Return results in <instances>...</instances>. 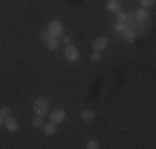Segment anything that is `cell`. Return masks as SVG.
Wrapping results in <instances>:
<instances>
[{
    "label": "cell",
    "instance_id": "18",
    "mask_svg": "<svg viewBox=\"0 0 156 149\" xmlns=\"http://www.w3.org/2000/svg\"><path fill=\"white\" fill-rule=\"evenodd\" d=\"M90 60H91V61H100V60H101V53H100V51H95V53H91L90 55Z\"/></svg>",
    "mask_w": 156,
    "mask_h": 149
},
{
    "label": "cell",
    "instance_id": "12",
    "mask_svg": "<svg viewBox=\"0 0 156 149\" xmlns=\"http://www.w3.org/2000/svg\"><path fill=\"white\" fill-rule=\"evenodd\" d=\"M45 43H47V48H48L50 51H57V50H58V40L55 38V36H50V38H48Z\"/></svg>",
    "mask_w": 156,
    "mask_h": 149
},
{
    "label": "cell",
    "instance_id": "7",
    "mask_svg": "<svg viewBox=\"0 0 156 149\" xmlns=\"http://www.w3.org/2000/svg\"><path fill=\"white\" fill-rule=\"evenodd\" d=\"M121 35H123V40L125 42H128V43H133L136 40V36H138V33H136V30L135 28H126L125 32H121Z\"/></svg>",
    "mask_w": 156,
    "mask_h": 149
},
{
    "label": "cell",
    "instance_id": "10",
    "mask_svg": "<svg viewBox=\"0 0 156 149\" xmlns=\"http://www.w3.org/2000/svg\"><path fill=\"white\" fill-rule=\"evenodd\" d=\"M80 119H83L85 123H90V121H93V119H95V113L91 109H83L80 113Z\"/></svg>",
    "mask_w": 156,
    "mask_h": 149
},
{
    "label": "cell",
    "instance_id": "5",
    "mask_svg": "<svg viewBox=\"0 0 156 149\" xmlns=\"http://www.w3.org/2000/svg\"><path fill=\"white\" fill-rule=\"evenodd\" d=\"M3 126H5V129L10 131V133H15V131H18V128H20L18 121L12 116H7L5 119H3Z\"/></svg>",
    "mask_w": 156,
    "mask_h": 149
},
{
    "label": "cell",
    "instance_id": "21",
    "mask_svg": "<svg viewBox=\"0 0 156 149\" xmlns=\"http://www.w3.org/2000/svg\"><path fill=\"white\" fill-rule=\"evenodd\" d=\"M70 42H72V40H70V36H65V38H63V43H65V47H66V45H70Z\"/></svg>",
    "mask_w": 156,
    "mask_h": 149
},
{
    "label": "cell",
    "instance_id": "3",
    "mask_svg": "<svg viewBox=\"0 0 156 149\" xmlns=\"http://www.w3.org/2000/svg\"><path fill=\"white\" fill-rule=\"evenodd\" d=\"M65 58L68 60V61H78L80 60V51H78V48L75 47V45H66L65 47Z\"/></svg>",
    "mask_w": 156,
    "mask_h": 149
},
{
    "label": "cell",
    "instance_id": "17",
    "mask_svg": "<svg viewBox=\"0 0 156 149\" xmlns=\"http://www.w3.org/2000/svg\"><path fill=\"white\" fill-rule=\"evenodd\" d=\"M0 116H3V118L10 116V108L9 106H2V108H0Z\"/></svg>",
    "mask_w": 156,
    "mask_h": 149
},
{
    "label": "cell",
    "instance_id": "8",
    "mask_svg": "<svg viewBox=\"0 0 156 149\" xmlns=\"http://www.w3.org/2000/svg\"><path fill=\"white\" fill-rule=\"evenodd\" d=\"M133 15H135V20L136 22H146L148 17H150V12H148V9H143V7H141L140 10L133 12Z\"/></svg>",
    "mask_w": 156,
    "mask_h": 149
},
{
    "label": "cell",
    "instance_id": "6",
    "mask_svg": "<svg viewBox=\"0 0 156 149\" xmlns=\"http://www.w3.org/2000/svg\"><path fill=\"white\" fill-rule=\"evenodd\" d=\"M108 38H105V36H98L96 40H93V50L95 51H103L106 50V47H108Z\"/></svg>",
    "mask_w": 156,
    "mask_h": 149
},
{
    "label": "cell",
    "instance_id": "20",
    "mask_svg": "<svg viewBox=\"0 0 156 149\" xmlns=\"http://www.w3.org/2000/svg\"><path fill=\"white\" fill-rule=\"evenodd\" d=\"M50 33H48V30H45V32H42V33H40V40H42V42H47V40L48 38H50Z\"/></svg>",
    "mask_w": 156,
    "mask_h": 149
},
{
    "label": "cell",
    "instance_id": "19",
    "mask_svg": "<svg viewBox=\"0 0 156 149\" xmlns=\"http://www.w3.org/2000/svg\"><path fill=\"white\" fill-rule=\"evenodd\" d=\"M140 3H141L143 9H148V7H151L154 3V0H140Z\"/></svg>",
    "mask_w": 156,
    "mask_h": 149
},
{
    "label": "cell",
    "instance_id": "9",
    "mask_svg": "<svg viewBox=\"0 0 156 149\" xmlns=\"http://www.w3.org/2000/svg\"><path fill=\"white\" fill-rule=\"evenodd\" d=\"M106 9H108L110 12H113V13L120 12V10H121V3H120V0H110V2L106 3Z\"/></svg>",
    "mask_w": 156,
    "mask_h": 149
},
{
    "label": "cell",
    "instance_id": "4",
    "mask_svg": "<svg viewBox=\"0 0 156 149\" xmlns=\"http://www.w3.org/2000/svg\"><path fill=\"white\" fill-rule=\"evenodd\" d=\"M65 119H66V113L63 109H53L50 113V121L53 124H62Z\"/></svg>",
    "mask_w": 156,
    "mask_h": 149
},
{
    "label": "cell",
    "instance_id": "22",
    "mask_svg": "<svg viewBox=\"0 0 156 149\" xmlns=\"http://www.w3.org/2000/svg\"><path fill=\"white\" fill-rule=\"evenodd\" d=\"M3 119H5V118H3V116H0V126L3 124Z\"/></svg>",
    "mask_w": 156,
    "mask_h": 149
},
{
    "label": "cell",
    "instance_id": "1",
    "mask_svg": "<svg viewBox=\"0 0 156 149\" xmlns=\"http://www.w3.org/2000/svg\"><path fill=\"white\" fill-rule=\"evenodd\" d=\"M33 111L38 116H45V114H48V111H50V101L47 98H43V96L37 98L33 101Z\"/></svg>",
    "mask_w": 156,
    "mask_h": 149
},
{
    "label": "cell",
    "instance_id": "14",
    "mask_svg": "<svg viewBox=\"0 0 156 149\" xmlns=\"http://www.w3.org/2000/svg\"><path fill=\"white\" fill-rule=\"evenodd\" d=\"M32 124L35 126V128H42V126H43V116H38V114H37V116L33 118Z\"/></svg>",
    "mask_w": 156,
    "mask_h": 149
},
{
    "label": "cell",
    "instance_id": "13",
    "mask_svg": "<svg viewBox=\"0 0 156 149\" xmlns=\"http://www.w3.org/2000/svg\"><path fill=\"white\" fill-rule=\"evenodd\" d=\"M126 28H128V25H126V22H116V23H115V32H118V33L125 32Z\"/></svg>",
    "mask_w": 156,
    "mask_h": 149
},
{
    "label": "cell",
    "instance_id": "15",
    "mask_svg": "<svg viewBox=\"0 0 156 149\" xmlns=\"http://www.w3.org/2000/svg\"><path fill=\"white\" fill-rule=\"evenodd\" d=\"M85 147H87V149H98L100 144H98V141H96V139H90V141L87 143V146H85Z\"/></svg>",
    "mask_w": 156,
    "mask_h": 149
},
{
    "label": "cell",
    "instance_id": "16",
    "mask_svg": "<svg viewBox=\"0 0 156 149\" xmlns=\"http://www.w3.org/2000/svg\"><path fill=\"white\" fill-rule=\"evenodd\" d=\"M116 18H118V22H126L128 13H125L123 10H120V12H116Z\"/></svg>",
    "mask_w": 156,
    "mask_h": 149
},
{
    "label": "cell",
    "instance_id": "2",
    "mask_svg": "<svg viewBox=\"0 0 156 149\" xmlns=\"http://www.w3.org/2000/svg\"><path fill=\"white\" fill-rule=\"evenodd\" d=\"M48 33H50L51 36H55V38H58V36L63 35V23L60 20H51L50 23H48Z\"/></svg>",
    "mask_w": 156,
    "mask_h": 149
},
{
    "label": "cell",
    "instance_id": "11",
    "mask_svg": "<svg viewBox=\"0 0 156 149\" xmlns=\"http://www.w3.org/2000/svg\"><path fill=\"white\" fill-rule=\"evenodd\" d=\"M43 128V133L47 134V136H53L55 133H57V124H53V123H47V124H43L42 126Z\"/></svg>",
    "mask_w": 156,
    "mask_h": 149
}]
</instances>
